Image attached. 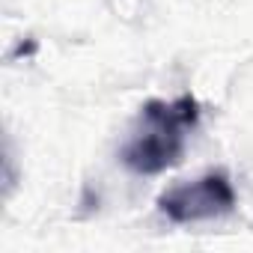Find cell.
<instances>
[{"label":"cell","mask_w":253,"mask_h":253,"mask_svg":"<svg viewBox=\"0 0 253 253\" xmlns=\"http://www.w3.org/2000/svg\"><path fill=\"white\" fill-rule=\"evenodd\" d=\"M197 119L200 110L194 95H182L176 101H149L140 116V131H134L122 149V164L146 176L176 167L185 155V140Z\"/></svg>","instance_id":"6da1fadb"},{"label":"cell","mask_w":253,"mask_h":253,"mask_svg":"<svg viewBox=\"0 0 253 253\" xmlns=\"http://www.w3.org/2000/svg\"><path fill=\"white\" fill-rule=\"evenodd\" d=\"M161 211L176 223H194V220H211L235 206V191L226 179V173H206L194 182H182L161 194L158 200Z\"/></svg>","instance_id":"7a4b0ae2"}]
</instances>
